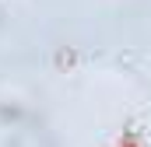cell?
<instances>
[{"mask_svg": "<svg viewBox=\"0 0 151 147\" xmlns=\"http://www.w3.org/2000/svg\"><path fill=\"white\" fill-rule=\"evenodd\" d=\"M113 147H148V140H144L141 126H127V130L113 140Z\"/></svg>", "mask_w": 151, "mask_h": 147, "instance_id": "cell-1", "label": "cell"}]
</instances>
